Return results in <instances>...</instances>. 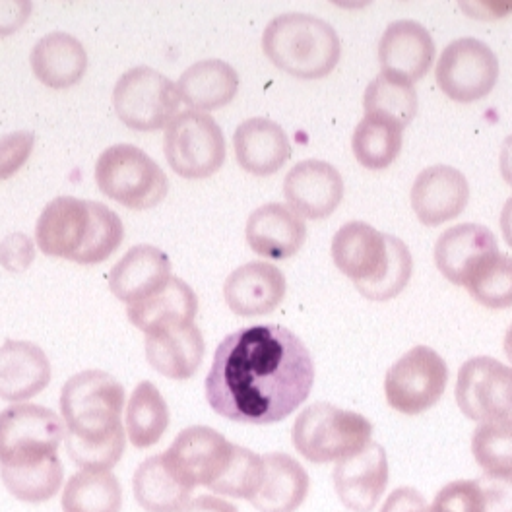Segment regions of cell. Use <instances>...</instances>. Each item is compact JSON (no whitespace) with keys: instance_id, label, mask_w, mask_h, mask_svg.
Returning a JSON list of instances; mask_svg holds the SVG:
<instances>
[{"instance_id":"7dc6e473","label":"cell","mask_w":512,"mask_h":512,"mask_svg":"<svg viewBox=\"0 0 512 512\" xmlns=\"http://www.w3.org/2000/svg\"><path fill=\"white\" fill-rule=\"evenodd\" d=\"M501 231H503L505 241L512 249V196L505 202L503 212H501Z\"/></svg>"},{"instance_id":"d6986e66","label":"cell","mask_w":512,"mask_h":512,"mask_svg":"<svg viewBox=\"0 0 512 512\" xmlns=\"http://www.w3.org/2000/svg\"><path fill=\"white\" fill-rule=\"evenodd\" d=\"M435 59V43L431 33L414 20H398L390 24L379 43V63L384 76L416 84Z\"/></svg>"},{"instance_id":"6da1fadb","label":"cell","mask_w":512,"mask_h":512,"mask_svg":"<svg viewBox=\"0 0 512 512\" xmlns=\"http://www.w3.org/2000/svg\"><path fill=\"white\" fill-rule=\"evenodd\" d=\"M315 361L286 326L255 324L220 342L206 377V400L218 416L270 425L291 416L311 394Z\"/></svg>"},{"instance_id":"4dcf8cb0","label":"cell","mask_w":512,"mask_h":512,"mask_svg":"<svg viewBox=\"0 0 512 512\" xmlns=\"http://www.w3.org/2000/svg\"><path fill=\"white\" fill-rule=\"evenodd\" d=\"M169 427V408L156 384L142 381L127 404V437L136 448L158 445Z\"/></svg>"},{"instance_id":"e0dca14e","label":"cell","mask_w":512,"mask_h":512,"mask_svg":"<svg viewBox=\"0 0 512 512\" xmlns=\"http://www.w3.org/2000/svg\"><path fill=\"white\" fill-rule=\"evenodd\" d=\"M470 200V185L462 171L450 165L423 169L412 187V206L419 222L429 227L458 218Z\"/></svg>"},{"instance_id":"9c48e42d","label":"cell","mask_w":512,"mask_h":512,"mask_svg":"<svg viewBox=\"0 0 512 512\" xmlns=\"http://www.w3.org/2000/svg\"><path fill=\"white\" fill-rule=\"evenodd\" d=\"M163 154L183 179L212 177L224 165V132L210 115L185 111L165 128Z\"/></svg>"},{"instance_id":"7a4b0ae2","label":"cell","mask_w":512,"mask_h":512,"mask_svg":"<svg viewBox=\"0 0 512 512\" xmlns=\"http://www.w3.org/2000/svg\"><path fill=\"white\" fill-rule=\"evenodd\" d=\"M125 388L103 371L70 377L61 392L68 456L84 470H111L123 456L127 435L121 423Z\"/></svg>"},{"instance_id":"44dd1931","label":"cell","mask_w":512,"mask_h":512,"mask_svg":"<svg viewBox=\"0 0 512 512\" xmlns=\"http://www.w3.org/2000/svg\"><path fill=\"white\" fill-rule=\"evenodd\" d=\"M51 383V363L32 342L6 340L0 346V398L26 402L41 394Z\"/></svg>"},{"instance_id":"74e56055","label":"cell","mask_w":512,"mask_h":512,"mask_svg":"<svg viewBox=\"0 0 512 512\" xmlns=\"http://www.w3.org/2000/svg\"><path fill=\"white\" fill-rule=\"evenodd\" d=\"M262 476H264L262 456H258L249 448L237 447L229 470L225 472L224 478L212 487V491L216 495L251 501L260 489Z\"/></svg>"},{"instance_id":"cb8c5ba5","label":"cell","mask_w":512,"mask_h":512,"mask_svg":"<svg viewBox=\"0 0 512 512\" xmlns=\"http://www.w3.org/2000/svg\"><path fill=\"white\" fill-rule=\"evenodd\" d=\"M206 352L198 326L185 324L146 336V357L154 371L173 381H187L202 365Z\"/></svg>"},{"instance_id":"484cf974","label":"cell","mask_w":512,"mask_h":512,"mask_svg":"<svg viewBox=\"0 0 512 512\" xmlns=\"http://www.w3.org/2000/svg\"><path fill=\"white\" fill-rule=\"evenodd\" d=\"M30 63L41 84L53 90H66L84 78L88 70V53L70 33H47L35 43Z\"/></svg>"},{"instance_id":"c3c4849f","label":"cell","mask_w":512,"mask_h":512,"mask_svg":"<svg viewBox=\"0 0 512 512\" xmlns=\"http://www.w3.org/2000/svg\"><path fill=\"white\" fill-rule=\"evenodd\" d=\"M505 353H507V357H509V361L512 363V324L509 332H507V336H505Z\"/></svg>"},{"instance_id":"5bb4252c","label":"cell","mask_w":512,"mask_h":512,"mask_svg":"<svg viewBox=\"0 0 512 512\" xmlns=\"http://www.w3.org/2000/svg\"><path fill=\"white\" fill-rule=\"evenodd\" d=\"M435 78L452 101L472 103L493 92L499 80V61L480 39L462 37L445 47Z\"/></svg>"},{"instance_id":"f1b7e54d","label":"cell","mask_w":512,"mask_h":512,"mask_svg":"<svg viewBox=\"0 0 512 512\" xmlns=\"http://www.w3.org/2000/svg\"><path fill=\"white\" fill-rule=\"evenodd\" d=\"M177 90L192 111H216L229 105L237 96L239 74L224 61H200L181 74Z\"/></svg>"},{"instance_id":"ee69618b","label":"cell","mask_w":512,"mask_h":512,"mask_svg":"<svg viewBox=\"0 0 512 512\" xmlns=\"http://www.w3.org/2000/svg\"><path fill=\"white\" fill-rule=\"evenodd\" d=\"M381 512H431V507L414 487H398L384 501Z\"/></svg>"},{"instance_id":"30bf717a","label":"cell","mask_w":512,"mask_h":512,"mask_svg":"<svg viewBox=\"0 0 512 512\" xmlns=\"http://www.w3.org/2000/svg\"><path fill=\"white\" fill-rule=\"evenodd\" d=\"M181 96L177 86L150 66L125 72L113 90V107L123 125L140 132L165 128L177 115Z\"/></svg>"},{"instance_id":"4316f807","label":"cell","mask_w":512,"mask_h":512,"mask_svg":"<svg viewBox=\"0 0 512 512\" xmlns=\"http://www.w3.org/2000/svg\"><path fill=\"white\" fill-rule=\"evenodd\" d=\"M499 251L489 227L480 224L454 225L441 233L435 245V264L454 286H464L470 270L483 256Z\"/></svg>"},{"instance_id":"4fadbf2b","label":"cell","mask_w":512,"mask_h":512,"mask_svg":"<svg viewBox=\"0 0 512 512\" xmlns=\"http://www.w3.org/2000/svg\"><path fill=\"white\" fill-rule=\"evenodd\" d=\"M235 448L216 429L194 425L177 435L163 460L171 474L192 491L198 485L212 489L229 470Z\"/></svg>"},{"instance_id":"ba28073f","label":"cell","mask_w":512,"mask_h":512,"mask_svg":"<svg viewBox=\"0 0 512 512\" xmlns=\"http://www.w3.org/2000/svg\"><path fill=\"white\" fill-rule=\"evenodd\" d=\"M63 417L37 404H16L0 412V468H30L59 456Z\"/></svg>"},{"instance_id":"60d3db41","label":"cell","mask_w":512,"mask_h":512,"mask_svg":"<svg viewBox=\"0 0 512 512\" xmlns=\"http://www.w3.org/2000/svg\"><path fill=\"white\" fill-rule=\"evenodd\" d=\"M478 483L485 499V512H512V470L485 472Z\"/></svg>"},{"instance_id":"836d02e7","label":"cell","mask_w":512,"mask_h":512,"mask_svg":"<svg viewBox=\"0 0 512 512\" xmlns=\"http://www.w3.org/2000/svg\"><path fill=\"white\" fill-rule=\"evenodd\" d=\"M464 288L487 309L512 307V258L499 251L483 256L470 270Z\"/></svg>"},{"instance_id":"ffe728a7","label":"cell","mask_w":512,"mask_h":512,"mask_svg":"<svg viewBox=\"0 0 512 512\" xmlns=\"http://www.w3.org/2000/svg\"><path fill=\"white\" fill-rule=\"evenodd\" d=\"M245 237L256 255L284 260L297 255L307 239V225L291 208L270 202L256 208L247 220Z\"/></svg>"},{"instance_id":"ab89813d","label":"cell","mask_w":512,"mask_h":512,"mask_svg":"<svg viewBox=\"0 0 512 512\" xmlns=\"http://www.w3.org/2000/svg\"><path fill=\"white\" fill-rule=\"evenodd\" d=\"M35 134L18 130L0 138V181L14 177L32 156Z\"/></svg>"},{"instance_id":"bcb514c9","label":"cell","mask_w":512,"mask_h":512,"mask_svg":"<svg viewBox=\"0 0 512 512\" xmlns=\"http://www.w3.org/2000/svg\"><path fill=\"white\" fill-rule=\"evenodd\" d=\"M499 165H501L503 179L512 187V134H509L507 140L503 142L501 156H499Z\"/></svg>"},{"instance_id":"7402d4cb","label":"cell","mask_w":512,"mask_h":512,"mask_svg":"<svg viewBox=\"0 0 512 512\" xmlns=\"http://www.w3.org/2000/svg\"><path fill=\"white\" fill-rule=\"evenodd\" d=\"M171 260L158 247L136 245L128 249L109 274V288L123 303H138L171 280Z\"/></svg>"},{"instance_id":"f546056e","label":"cell","mask_w":512,"mask_h":512,"mask_svg":"<svg viewBox=\"0 0 512 512\" xmlns=\"http://www.w3.org/2000/svg\"><path fill=\"white\" fill-rule=\"evenodd\" d=\"M132 489L136 503L146 512H181L191 503L192 489L171 474L163 454L138 466Z\"/></svg>"},{"instance_id":"277c9868","label":"cell","mask_w":512,"mask_h":512,"mask_svg":"<svg viewBox=\"0 0 512 512\" xmlns=\"http://www.w3.org/2000/svg\"><path fill=\"white\" fill-rule=\"evenodd\" d=\"M332 258L357 291L371 301H388L408 286L414 270L404 241L365 222L342 225L332 239Z\"/></svg>"},{"instance_id":"d4e9b609","label":"cell","mask_w":512,"mask_h":512,"mask_svg":"<svg viewBox=\"0 0 512 512\" xmlns=\"http://www.w3.org/2000/svg\"><path fill=\"white\" fill-rule=\"evenodd\" d=\"M264 476L251 499L260 512H295L307 499L311 480L307 470L289 454L270 452L262 456Z\"/></svg>"},{"instance_id":"52a82bcc","label":"cell","mask_w":512,"mask_h":512,"mask_svg":"<svg viewBox=\"0 0 512 512\" xmlns=\"http://www.w3.org/2000/svg\"><path fill=\"white\" fill-rule=\"evenodd\" d=\"M96 183L107 198L130 210H150L169 192L160 165L132 144H115L99 156Z\"/></svg>"},{"instance_id":"7bdbcfd3","label":"cell","mask_w":512,"mask_h":512,"mask_svg":"<svg viewBox=\"0 0 512 512\" xmlns=\"http://www.w3.org/2000/svg\"><path fill=\"white\" fill-rule=\"evenodd\" d=\"M32 14L30 0H0V35L18 32Z\"/></svg>"},{"instance_id":"8992f818","label":"cell","mask_w":512,"mask_h":512,"mask_svg":"<svg viewBox=\"0 0 512 512\" xmlns=\"http://www.w3.org/2000/svg\"><path fill=\"white\" fill-rule=\"evenodd\" d=\"M373 425L367 417L334 404L319 402L303 410L293 423V447L313 462L328 464L355 454L371 443Z\"/></svg>"},{"instance_id":"d590c367","label":"cell","mask_w":512,"mask_h":512,"mask_svg":"<svg viewBox=\"0 0 512 512\" xmlns=\"http://www.w3.org/2000/svg\"><path fill=\"white\" fill-rule=\"evenodd\" d=\"M0 478L12 497L37 505L53 499L59 493L63 485L64 468L61 458L55 456L30 468H0Z\"/></svg>"},{"instance_id":"d6a6232c","label":"cell","mask_w":512,"mask_h":512,"mask_svg":"<svg viewBox=\"0 0 512 512\" xmlns=\"http://www.w3.org/2000/svg\"><path fill=\"white\" fill-rule=\"evenodd\" d=\"M404 128L379 115H365L353 132V154L357 161L373 171L390 167L400 156Z\"/></svg>"},{"instance_id":"e575fe53","label":"cell","mask_w":512,"mask_h":512,"mask_svg":"<svg viewBox=\"0 0 512 512\" xmlns=\"http://www.w3.org/2000/svg\"><path fill=\"white\" fill-rule=\"evenodd\" d=\"M363 107L365 115H379L406 128L417 115L419 99L412 84L381 74L367 86Z\"/></svg>"},{"instance_id":"ac0fdd59","label":"cell","mask_w":512,"mask_h":512,"mask_svg":"<svg viewBox=\"0 0 512 512\" xmlns=\"http://www.w3.org/2000/svg\"><path fill=\"white\" fill-rule=\"evenodd\" d=\"M286 289V276L278 266L255 260L227 276L225 303L239 317H262L278 309Z\"/></svg>"},{"instance_id":"83f0119b","label":"cell","mask_w":512,"mask_h":512,"mask_svg":"<svg viewBox=\"0 0 512 512\" xmlns=\"http://www.w3.org/2000/svg\"><path fill=\"white\" fill-rule=\"evenodd\" d=\"M198 311V299L191 286L179 278H171L154 295L128 305V320L146 336L192 324Z\"/></svg>"},{"instance_id":"2e32d148","label":"cell","mask_w":512,"mask_h":512,"mask_svg":"<svg viewBox=\"0 0 512 512\" xmlns=\"http://www.w3.org/2000/svg\"><path fill=\"white\" fill-rule=\"evenodd\" d=\"M344 191L340 171L328 161H299L284 181L289 208L309 220H322L334 214L344 200Z\"/></svg>"},{"instance_id":"603a6c76","label":"cell","mask_w":512,"mask_h":512,"mask_svg":"<svg viewBox=\"0 0 512 512\" xmlns=\"http://www.w3.org/2000/svg\"><path fill=\"white\" fill-rule=\"evenodd\" d=\"M233 148L239 165L258 177L274 175L291 156L286 130L264 117L241 123L233 136Z\"/></svg>"},{"instance_id":"b9f144b4","label":"cell","mask_w":512,"mask_h":512,"mask_svg":"<svg viewBox=\"0 0 512 512\" xmlns=\"http://www.w3.org/2000/svg\"><path fill=\"white\" fill-rule=\"evenodd\" d=\"M35 260V245L26 233H10L0 243V264L8 272H24Z\"/></svg>"},{"instance_id":"7c38bea8","label":"cell","mask_w":512,"mask_h":512,"mask_svg":"<svg viewBox=\"0 0 512 512\" xmlns=\"http://www.w3.org/2000/svg\"><path fill=\"white\" fill-rule=\"evenodd\" d=\"M456 402L468 419L512 425L511 367L485 355L468 359L458 373Z\"/></svg>"},{"instance_id":"f35d334b","label":"cell","mask_w":512,"mask_h":512,"mask_svg":"<svg viewBox=\"0 0 512 512\" xmlns=\"http://www.w3.org/2000/svg\"><path fill=\"white\" fill-rule=\"evenodd\" d=\"M431 512H485V499L478 480L450 481L433 499Z\"/></svg>"},{"instance_id":"8d00e7d4","label":"cell","mask_w":512,"mask_h":512,"mask_svg":"<svg viewBox=\"0 0 512 512\" xmlns=\"http://www.w3.org/2000/svg\"><path fill=\"white\" fill-rule=\"evenodd\" d=\"M472 452L485 472L512 470L511 423H480L472 437Z\"/></svg>"},{"instance_id":"9a60e30c","label":"cell","mask_w":512,"mask_h":512,"mask_svg":"<svg viewBox=\"0 0 512 512\" xmlns=\"http://www.w3.org/2000/svg\"><path fill=\"white\" fill-rule=\"evenodd\" d=\"M388 478V458L379 443H369L338 460L332 474L338 499L353 512L373 511L386 491Z\"/></svg>"},{"instance_id":"1f68e13d","label":"cell","mask_w":512,"mask_h":512,"mask_svg":"<svg viewBox=\"0 0 512 512\" xmlns=\"http://www.w3.org/2000/svg\"><path fill=\"white\" fill-rule=\"evenodd\" d=\"M121 507V481L109 470H82L64 487V512H121Z\"/></svg>"},{"instance_id":"5b68a950","label":"cell","mask_w":512,"mask_h":512,"mask_svg":"<svg viewBox=\"0 0 512 512\" xmlns=\"http://www.w3.org/2000/svg\"><path fill=\"white\" fill-rule=\"evenodd\" d=\"M262 49L270 63L301 80L328 76L342 55L334 28L311 14L276 16L262 33Z\"/></svg>"},{"instance_id":"3957f363","label":"cell","mask_w":512,"mask_h":512,"mask_svg":"<svg viewBox=\"0 0 512 512\" xmlns=\"http://www.w3.org/2000/svg\"><path fill=\"white\" fill-rule=\"evenodd\" d=\"M123 239L125 225L111 208L74 196L51 200L35 225V241L43 255L86 266L105 262Z\"/></svg>"},{"instance_id":"f6af8a7d","label":"cell","mask_w":512,"mask_h":512,"mask_svg":"<svg viewBox=\"0 0 512 512\" xmlns=\"http://www.w3.org/2000/svg\"><path fill=\"white\" fill-rule=\"evenodd\" d=\"M181 512H239V509L220 497L200 495V497L192 499L191 503Z\"/></svg>"},{"instance_id":"8fae6325","label":"cell","mask_w":512,"mask_h":512,"mask_svg":"<svg viewBox=\"0 0 512 512\" xmlns=\"http://www.w3.org/2000/svg\"><path fill=\"white\" fill-rule=\"evenodd\" d=\"M447 383L445 359L427 346H416L388 369L384 394L396 412L419 416L443 398Z\"/></svg>"}]
</instances>
